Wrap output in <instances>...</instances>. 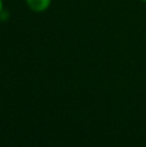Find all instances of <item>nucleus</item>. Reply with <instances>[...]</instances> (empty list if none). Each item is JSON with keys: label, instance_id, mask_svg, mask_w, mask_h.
I'll list each match as a JSON object with an SVG mask.
<instances>
[{"label": "nucleus", "instance_id": "f257e3e1", "mask_svg": "<svg viewBox=\"0 0 146 147\" xmlns=\"http://www.w3.org/2000/svg\"><path fill=\"white\" fill-rule=\"evenodd\" d=\"M27 8L34 13H43L49 9L52 0H25Z\"/></svg>", "mask_w": 146, "mask_h": 147}, {"label": "nucleus", "instance_id": "f03ea898", "mask_svg": "<svg viewBox=\"0 0 146 147\" xmlns=\"http://www.w3.org/2000/svg\"><path fill=\"white\" fill-rule=\"evenodd\" d=\"M4 0H0V16L3 14V12H4Z\"/></svg>", "mask_w": 146, "mask_h": 147}, {"label": "nucleus", "instance_id": "7ed1b4c3", "mask_svg": "<svg viewBox=\"0 0 146 147\" xmlns=\"http://www.w3.org/2000/svg\"><path fill=\"white\" fill-rule=\"evenodd\" d=\"M140 1H142V3H146V0H140Z\"/></svg>", "mask_w": 146, "mask_h": 147}]
</instances>
